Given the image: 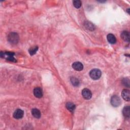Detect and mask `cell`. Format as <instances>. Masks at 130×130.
Returning <instances> with one entry per match:
<instances>
[{"instance_id":"cell-1","label":"cell","mask_w":130,"mask_h":130,"mask_svg":"<svg viewBox=\"0 0 130 130\" xmlns=\"http://www.w3.org/2000/svg\"><path fill=\"white\" fill-rule=\"evenodd\" d=\"M8 40L11 44H17L19 41V36L16 33H10L8 36Z\"/></svg>"},{"instance_id":"cell-2","label":"cell","mask_w":130,"mask_h":130,"mask_svg":"<svg viewBox=\"0 0 130 130\" xmlns=\"http://www.w3.org/2000/svg\"><path fill=\"white\" fill-rule=\"evenodd\" d=\"M102 75L101 71L98 69H94L91 71L90 72V76L91 78L93 80L99 79Z\"/></svg>"},{"instance_id":"cell-3","label":"cell","mask_w":130,"mask_h":130,"mask_svg":"<svg viewBox=\"0 0 130 130\" xmlns=\"http://www.w3.org/2000/svg\"><path fill=\"white\" fill-rule=\"evenodd\" d=\"M110 102H111V104L112 105V106H113L114 107H118L119 106H120V105L121 103V101L120 98L116 95L113 96L111 97Z\"/></svg>"},{"instance_id":"cell-4","label":"cell","mask_w":130,"mask_h":130,"mask_svg":"<svg viewBox=\"0 0 130 130\" xmlns=\"http://www.w3.org/2000/svg\"><path fill=\"white\" fill-rule=\"evenodd\" d=\"M82 95L85 99L90 100L92 97V93L88 89H84L82 91Z\"/></svg>"},{"instance_id":"cell-5","label":"cell","mask_w":130,"mask_h":130,"mask_svg":"<svg viewBox=\"0 0 130 130\" xmlns=\"http://www.w3.org/2000/svg\"><path fill=\"white\" fill-rule=\"evenodd\" d=\"M24 112L23 110L20 109H18L14 111L13 113V117L14 118L17 119H21L24 116Z\"/></svg>"},{"instance_id":"cell-6","label":"cell","mask_w":130,"mask_h":130,"mask_svg":"<svg viewBox=\"0 0 130 130\" xmlns=\"http://www.w3.org/2000/svg\"><path fill=\"white\" fill-rule=\"evenodd\" d=\"M72 68L76 71H80L83 70V66L82 63L80 62L76 61L73 63L72 64Z\"/></svg>"},{"instance_id":"cell-7","label":"cell","mask_w":130,"mask_h":130,"mask_svg":"<svg viewBox=\"0 0 130 130\" xmlns=\"http://www.w3.org/2000/svg\"><path fill=\"white\" fill-rule=\"evenodd\" d=\"M130 92L128 90H123L121 92V96L122 98L126 101H129L130 99L129 97Z\"/></svg>"},{"instance_id":"cell-8","label":"cell","mask_w":130,"mask_h":130,"mask_svg":"<svg viewBox=\"0 0 130 130\" xmlns=\"http://www.w3.org/2000/svg\"><path fill=\"white\" fill-rule=\"evenodd\" d=\"M34 95L38 98H41L43 96V91L40 88H36L34 90Z\"/></svg>"},{"instance_id":"cell-9","label":"cell","mask_w":130,"mask_h":130,"mask_svg":"<svg viewBox=\"0 0 130 130\" xmlns=\"http://www.w3.org/2000/svg\"><path fill=\"white\" fill-rule=\"evenodd\" d=\"M129 110H130V108H129V106H125L122 110L123 115L124 116V117L125 118H127V119H128L129 118V115H130Z\"/></svg>"},{"instance_id":"cell-10","label":"cell","mask_w":130,"mask_h":130,"mask_svg":"<svg viewBox=\"0 0 130 130\" xmlns=\"http://www.w3.org/2000/svg\"><path fill=\"white\" fill-rule=\"evenodd\" d=\"M107 39L108 41L110 43V44H115L116 42V39L115 37V36L112 34H108L107 36Z\"/></svg>"},{"instance_id":"cell-11","label":"cell","mask_w":130,"mask_h":130,"mask_svg":"<svg viewBox=\"0 0 130 130\" xmlns=\"http://www.w3.org/2000/svg\"><path fill=\"white\" fill-rule=\"evenodd\" d=\"M129 33L128 32L124 31L121 34V38L124 41L127 42H129Z\"/></svg>"},{"instance_id":"cell-12","label":"cell","mask_w":130,"mask_h":130,"mask_svg":"<svg viewBox=\"0 0 130 130\" xmlns=\"http://www.w3.org/2000/svg\"><path fill=\"white\" fill-rule=\"evenodd\" d=\"M66 108L70 112H73L74 111V110L76 108V106L74 104H73V103L71 102H68L66 104Z\"/></svg>"},{"instance_id":"cell-13","label":"cell","mask_w":130,"mask_h":130,"mask_svg":"<svg viewBox=\"0 0 130 130\" xmlns=\"http://www.w3.org/2000/svg\"><path fill=\"white\" fill-rule=\"evenodd\" d=\"M32 114L33 116L36 118H39L41 117L40 111L38 109H36V108H34V109H32Z\"/></svg>"},{"instance_id":"cell-14","label":"cell","mask_w":130,"mask_h":130,"mask_svg":"<svg viewBox=\"0 0 130 130\" xmlns=\"http://www.w3.org/2000/svg\"><path fill=\"white\" fill-rule=\"evenodd\" d=\"M38 47L34 46V47L30 48V49L29 50V52L31 55H33L35 54H36V53L38 51Z\"/></svg>"},{"instance_id":"cell-15","label":"cell","mask_w":130,"mask_h":130,"mask_svg":"<svg viewBox=\"0 0 130 130\" xmlns=\"http://www.w3.org/2000/svg\"><path fill=\"white\" fill-rule=\"evenodd\" d=\"M73 4L74 6L76 8H79L81 6V1H80V0H75V1H73Z\"/></svg>"},{"instance_id":"cell-16","label":"cell","mask_w":130,"mask_h":130,"mask_svg":"<svg viewBox=\"0 0 130 130\" xmlns=\"http://www.w3.org/2000/svg\"><path fill=\"white\" fill-rule=\"evenodd\" d=\"M71 81L72 84L74 86H78V85L79 84V80L75 77H72L71 78Z\"/></svg>"},{"instance_id":"cell-17","label":"cell","mask_w":130,"mask_h":130,"mask_svg":"<svg viewBox=\"0 0 130 130\" xmlns=\"http://www.w3.org/2000/svg\"><path fill=\"white\" fill-rule=\"evenodd\" d=\"M122 84L127 87H129V80L128 78H124L122 81Z\"/></svg>"},{"instance_id":"cell-18","label":"cell","mask_w":130,"mask_h":130,"mask_svg":"<svg viewBox=\"0 0 130 130\" xmlns=\"http://www.w3.org/2000/svg\"><path fill=\"white\" fill-rule=\"evenodd\" d=\"M85 26L87 27L86 28H87V29L89 30H91V29H92V30H94V26L93 25V24H89V23L88 24H85Z\"/></svg>"}]
</instances>
